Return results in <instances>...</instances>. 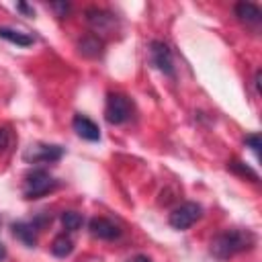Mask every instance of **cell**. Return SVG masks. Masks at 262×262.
I'll return each instance as SVG.
<instances>
[{
	"instance_id": "obj_1",
	"label": "cell",
	"mask_w": 262,
	"mask_h": 262,
	"mask_svg": "<svg viewBox=\"0 0 262 262\" xmlns=\"http://www.w3.org/2000/svg\"><path fill=\"white\" fill-rule=\"evenodd\" d=\"M256 246V235L250 229H227L213 237L211 242V254L219 260L233 258L235 254L248 252Z\"/></svg>"
},
{
	"instance_id": "obj_2",
	"label": "cell",
	"mask_w": 262,
	"mask_h": 262,
	"mask_svg": "<svg viewBox=\"0 0 262 262\" xmlns=\"http://www.w3.org/2000/svg\"><path fill=\"white\" fill-rule=\"evenodd\" d=\"M59 186V182L43 168H33L25 176V199H41L49 192H53Z\"/></svg>"
},
{
	"instance_id": "obj_3",
	"label": "cell",
	"mask_w": 262,
	"mask_h": 262,
	"mask_svg": "<svg viewBox=\"0 0 262 262\" xmlns=\"http://www.w3.org/2000/svg\"><path fill=\"white\" fill-rule=\"evenodd\" d=\"M131 111H133V104L131 100L121 94V92H111L106 96V108H104V119L111 123V125H121L125 123L129 117H131Z\"/></svg>"
},
{
	"instance_id": "obj_4",
	"label": "cell",
	"mask_w": 262,
	"mask_h": 262,
	"mask_svg": "<svg viewBox=\"0 0 262 262\" xmlns=\"http://www.w3.org/2000/svg\"><path fill=\"white\" fill-rule=\"evenodd\" d=\"M47 223H51V217L39 215V217H35L33 221H14V223L10 225V229H12L14 237H18L25 246L33 248V246L37 244V233H39Z\"/></svg>"
},
{
	"instance_id": "obj_5",
	"label": "cell",
	"mask_w": 262,
	"mask_h": 262,
	"mask_svg": "<svg viewBox=\"0 0 262 262\" xmlns=\"http://www.w3.org/2000/svg\"><path fill=\"white\" fill-rule=\"evenodd\" d=\"M23 158L29 164H53L63 158V147L53 143H35L23 154Z\"/></svg>"
},
{
	"instance_id": "obj_6",
	"label": "cell",
	"mask_w": 262,
	"mask_h": 262,
	"mask_svg": "<svg viewBox=\"0 0 262 262\" xmlns=\"http://www.w3.org/2000/svg\"><path fill=\"white\" fill-rule=\"evenodd\" d=\"M203 215V207L199 203H182L180 207H176L170 213V225L174 229H188L190 225H194Z\"/></svg>"
},
{
	"instance_id": "obj_7",
	"label": "cell",
	"mask_w": 262,
	"mask_h": 262,
	"mask_svg": "<svg viewBox=\"0 0 262 262\" xmlns=\"http://www.w3.org/2000/svg\"><path fill=\"white\" fill-rule=\"evenodd\" d=\"M149 57H151V63L162 74L174 78V59H172V51H170L168 43H164L160 39H154L149 43Z\"/></svg>"
},
{
	"instance_id": "obj_8",
	"label": "cell",
	"mask_w": 262,
	"mask_h": 262,
	"mask_svg": "<svg viewBox=\"0 0 262 262\" xmlns=\"http://www.w3.org/2000/svg\"><path fill=\"white\" fill-rule=\"evenodd\" d=\"M86 23L92 27L96 37L98 35H106V33L115 31V27H117L115 14H111V12L102 10V8H88L86 10Z\"/></svg>"
},
{
	"instance_id": "obj_9",
	"label": "cell",
	"mask_w": 262,
	"mask_h": 262,
	"mask_svg": "<svg viewBox=\"0 0 262 262\" xmlns=\"http://www.w3.org/2000/svg\"><path fill=\"white\" fill-rule=\"evenodd\" d=\"M88 229L98 239H117L121 235V227L115 221L106 219V217H94V219H90Z\"/></svg>"
},
{
	"instance_id": "obj_10",
	"label": "cell",
	"mask_w": 262,
	"mask_h": 262,
	"mask_svg": "<svg viewBox=\"0 0 262 262\" xmlns=\"http://www.w3.org/2000/svg\"><path fill=\"white\" fill-rule=\"evenodd\" d=\"M72 127H74V131L82 139H86V141H100V129H98V125L92 119H88L86 115H76L72 119Z\"/></svg>"
},
{
	"instance_id": "obj_11",
	"label": "cell",
	"mask_w": 262,
	"mask_h": 262,
	"mask_svg": "<svg viewBox=\"0 0 262 262\" xmlns=\"http://www.w3.org/2000/svg\"><path fill=\"white\" fill-rule=\"evenodd\" d=\"M233 10H235V16L246 25H260L262 20V10L254 2H237Z\"/></svg>"
},
{
	"instance_id": "obj_12",
	"label": "cell",
	"mask_w": 262,
	"mask_h": 262,
	"mask_svg": "<svg viewBox=\"0 0 262 262\" xmlns=\"http://www.w3.org/2000/svg\"><path fill=\"white\" fill-rule=\"evenodd\" d=\"M102 47H104L102 39L96 37L94 33H90V35H86V37H82V39L78 41V49H80V53L86 55V57H100V55H102Z\"/></svg>"
},
{
	"instance_id": "obj_13",
	"label": "cell",
	"mask_w": 262,
	"mask_h": 262,
	"mask_svg": "<svg viewBox=\"0 0 262 262\" xmlns=\"http://www.w3.org/2000/svg\"><path fill=\"white\" fill-rule=\"evenodd\" d=\"M0 37L10 41V43H14V45H18V47H29L35 41L29 33H23V31H16V29H10V27H0Z\"/></svg>"
},
{
	"instance_id": "obj_14",
	"label": "cell",
	"mask_w": 262,
	"mask_h": 262,
	"mask_svg": "<svg viewBox=\"0 0 262 262\" xmlns=\"http://www.w3.org/2000/svg\"><path fill=\"white\" fill-rule=\"evenodd\" d=\"M72 252H74V242H72L70 235L59 233V235L51 242V254H53V256H57V258H66V256H70Z\"/></svg>"
},
{
	"instance_id": "obj_15",
	"label": "cell",
	"mask_w": 262,
	"mask_h": 262,
	"mask_svg": "<svg viewBox=\"0 0 262 262\" xmlns=\"http://www.w3.org/2000/svg\"><path fill=\"white\" fill-rule=\"evenodd\" d=\"M82 223H84V217L80 213H76V211H63L61 213V225L66 231H76L82 227Z\"/></svg>"
},
{
	"instance_id": "obj_16",
	"label": "cell",
	"mask_w": 262,
	"mask_h": 262,
	"mask_svg": "<svg viewBox=\"0 0 262 262\" xmlns=\"http://www.w3.org/2000/svg\"><path fill=\"white\" fill-rule=\"evenodd\" d=\"M227 168L231 170V172H235L237 176H244V178H250V180H258V174L248 166V164H244V162H239V160H231L229 164H227Z\"/></svg>"
},
{
	"instance_id": "obj_17",
	"label": "cell",
	"mask_w": 262,
	"mask_h": 262,
	"mask_svg": "<svg viewBox=\"0 0 262 262\" xmlns=\"http://www.w3.org/2000/svg\"><path fill=\"white\" fill-rule=\"evenodd\" d=\"M244 143L256 154V158H260V135H258V133H250V135H246Z\"/></svg>"
},
{
	"instance_id": "obj_18",
	"label": "cell",
	"mask_w": 262,
	"mask_h": 262,
	"mask_svg": "<svg viewBox=\"0 0 262 262\" xmlns=\"http://www.w3.org/2000/svg\"><path fill=\"white\" fill-rule=\"evenodd\" d=\"M8 145H10V131L6 127H0V151L8 149Z\"/></svg>"
},
{
	"instance_id": "obj_19",
	"label": "cell",
	"mask_w": 262,
	"mask_h": 262,
	"mask_svg": "<svg viewBox=\"0 0 262 262\" xmlns=\"http://www.w3.org/2000/svg\"><path fill=\"white\" fill-rule=\"evenodd\" d=\"M51 8H53V10H57V16H61V18L70 12V4H68V2H53V4H51Z\"/></svg>"
},
{
	"instance_id": "obj_20",
	"label": "cell",
	"mask_w": 262,
	"mask_h": 262,
	"mask_svg": "<svg viewBox=\"0 0 262 262\" xmlns=\"http://www.w3.org/2000/svg\"><path fill=\"white\" fill-rule=\"evenodd\" d=\"M16 8H18L20 12H25L27 16H33V14H35V12H33V8H31V6H27L25 2H18V4H16Z\"/></svg>"
},
{
	"instance_id": "obj_21",
	"label": "cell",
	"mask_w": 262,
	"mask_h": 262,
	"mask_svg": "<svg viewBox=\"0 0 262 262\" xmlns=\"http://www.w3.org/2000/svg\"><path fill=\"white\" fill-rule=\"evenodd\" d=\"M131 262H151V260H149V258H147L145 254H137V256H135V258H133Z\"/></svg>"
},
{
	"instance_id": "obj_22",
	"label": "cell",
	"mask_w": 262,
	"mask_h": 262,
	"mask_svg": "<svg viewBox=\"0 0 262 262\" xmlns=\"http://www.w3.org/2000/svg\"><path fill=\"white\" fill-rule=\"evenodd\" d=\"M254 86H256V90L260 92V70H258L256 76H254Z\"/></svg>"
},
{
	"instance_id": "obj_23",
	"label": "cell",
	"mask_w": 262,
	"mask_h": 262,
	"mask_svg": "<svg viewBox=\"0 0 262 262\" xmlns=\"http://www.w3.org/2000/svg\"><path fill=\"white\" fill-rule=\"evenodd\" d=\"M6 258V246L4 244H0V262Z\"/></svg>"
}]
</instances>
